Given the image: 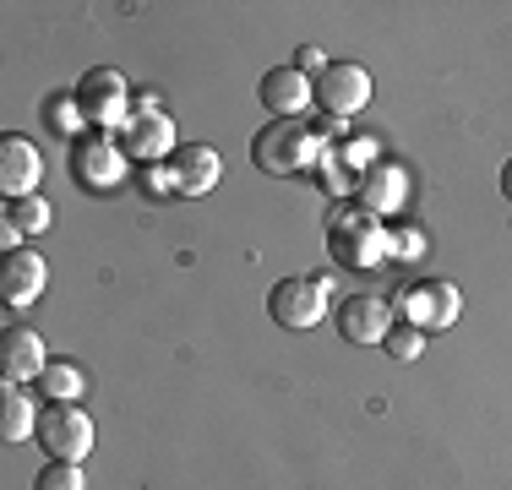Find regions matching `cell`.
Listing matches in <instances>:
<instances>
[{"label": "cell", "instance_id": "obj_1", "mask_svg": "<svg viewBox=\"0 0 512 490\" xmlns=\"http://www.w3.org/2000/svg\"><path fill=\"white\" fill-rule=\"evenodd\" d=\"M327 245H333V262L349 267V273L393 262V229H382V218L365 202H338L327 213Z\"/></svg>", "mask_w": 512, "mask_h": 490}, {"label": "cell", "instance_id": "obj_2", "mask_svg": "<svg viewBox=\"0 0 512 490\" xmlns=\"http://www.w3.org/2000/svg\"><path fill=\"white\" fill-rule=\"evenodd\" d=\"M322 153L327 147L316 137L311 120H267L251 137V164L273 180H289V175H300V169H311Z\"/></svg>", "mask_w": 512, "mask_h": 490}, {"label": "cell", "instance_id": "obj_3", "mask_svg": "<svg viewBox=\"0 0 512 490\" xmlns=\"http://www.w3.org/2000/svg\"><path fill=\"white\" fill-rule=\"evenodd\" d=\"M393 311H398V322H414L420 333H442V327L458 322L463 300L447 278H404L393 294Z\"/></svg>", "mask_w": 512, "mask_h": 490}, {"label": "cell", "instance_id": "obj_4", "mask_svg": "<svg viewBox=\"0 0 512 490\" xmlns=\"http://www.w3.org/2000/svg\"><path fill=\"white\" fill-rule=\"evenodd\" d=\"M327 289H333V273H311V278H278L273 294H267V316L289 333H306L327 316Z\"/></svg>", "mask_w": 512, "mask_h": 490}, {"label": "cell", "instance_id": "obj_5", "mask_svg": "<svg viewBox=\"0 0 512 490\" xmlns=\"http://www.w3.org/2000/svg\"><path fill=\"white\" fill-rule=\"evenodd\" d=\"M33 441H39L50 458H60V463H82L93 452V420H88V409H82V403H44Z\"/></svg>", "mask_w": 512, "mask_h": 490}, {"label": "cell", "instance_id": "obj_6", "mask_svg": "<svg viewBox=\"0 0 512 490\" xmlns=\"http://www.w3.org/2000/svg\"><path fill=\"white\" fill-rule=\"evenodd\" d=\"M77 98H82V115H88L99 131H120L131 120V109H137L131 82L120 77V71H109V66H93L88 77L77 82Z\"/></svg>", "mask_w": 512, "mask_h": 490}, {"label": "cell", "instance_id": "obj_7", "mask_svg": "<svg viewBox=\"0 0 512 490\" xmlns=\"http://www.w3.org/2000/svg\"><path fill=\"white\" fill-rule=\"evenodd\" d=\"M365 104H371V71L355 66V60H333L316 77V109L327 120H355Z\"/></svg>", "mask_w": 512, "mask_h": 490}, {"label": "cell", "instance_id": "obj_8", "mask_svg": "<svg viewBox=\"0 0 512 490\" xmlns=\"http://www.w3.org/2000/svg\"><path fill=\"white\" fill-rule=\"evenodd\" d=\"M333 322H338V338L344 343L371 349V343H387L398 311H393V300H382V294H349V300H338Z\"/></svg>", "mask_w": 512, "mask_h": 490}, {"label": "cell", "instance_id": "obj_9", "mask_svg": "<svg viewBox=\"0 0 512 490\" xmlns=\"http://www.w3.org/2000/svg\"><path fill=\"white\" fill-rule=\"evenodd\" d=\"M71 175H77V186H88V191H115L120 180H126V153H120L115 137L88 131L82 142H71Z\"/></svg>", "mask_w": 512, "mask_h": 490}, {"label": "cell", "instance_id": "obj_10", "mask_svg": "<svg viewBox=\"0 0 512 490\" xmlns=\"http://www.w3.org/2000/svg\"><path fill=\"white\" fill-rule=\"evenodd\" d=\"M120 153L126 158H142V164H158V158H175V120L164 115V109H131V120L120 126Z\"/></svg>", "mask_w": 512, "mask_h": 490}, {"label": "cell", "instance_id": "obj_11", "mask_svg": "<svg viewBox=\"0 0 512 490\" xmlns=\"http://www.w3.org/2000/svg\"><path fill=\"white\" fill-rule=\"evenodd\" d=\"M39 180H44V153L22 131H6L0 137V191H6V202L39 196Z\"/></svg>", "mask_w": 512, "mask_h": 490}, {"label": "cell", "instance_id": "obj_12", "mask_svg": "<svg viewBox=\"0 0 512 490\" xmlns=\"http://www.w3.org/2000/svg\"><path fill=\"white\" fill-rule=\"evenodd\" d=\"M44 365H50V349H44V338L33 333V327L11 322L6 333H0V382H11V387L39 382Z\"/></svg>", "mask_w": 512, "mask_h": 490}, {"label": "cell", "instance_id": "obj_13", "mask_svg": "<svg viewBox=\"0 0 512 490\" xmlns=\"http://www.w3.org/2000/svg\"><path fill=\"white\" fill-rule=\"evenodd\" d=\"M262 104L273 109V120H311V109H316V82L311 77H300L295 66H273V71H262Z\"/></svg>", "mask_w": 512, "mask_h": 490}, {"label": "cell", "instance_id": "obj_14", "mask_svg": "<svg viewBox=\"0 0 512 490\" xmlns=\"http://www.w3.org/2000/svg\"><path fill=\"white\" fill-rule=\"evenodd\" d=\"M44 284H50V267H44L39 251H6L0 256V300H6L11 311H28L44 294Z\"/></svg>", "mask_w": 512, "mask_h": 490}, {"label": "cell", "instance_id": "obj_15", "mask_svg": "<svg viewBox=\"0 0 512 490\" xmlns=\"http://www.w3.org/2000/svg\"><path fill=\"white\" fill-rule=\"evenodd\" d=\"M169 169H175V196H207L218 186V175H224V158L207 142H180Z\"/></svg>", "mask_w": 512, "mask_h": 490}, {"label": "cell", "instance_id": "obj_16", "mask_svg": "<svg viewBox=\"0 0 512 490\" xmlns=\"http://www.w3.org/2000/svg\"><path fill=\"white\" fill-rule=\"evenodd\" d=\"M39 414L44 409H33V392H22V387H0V441L6 447H17V441H28L33 431H39Z\"/></svg>", "mask_w": 512, "mask_h": 490}, {"label": "cell", "instance_id": "obj_17", "mask_svg": "<svg viewBox=\"0 0 512 490\" xmlns=\"http://www.w3.org/2000/svg\"><path fill=\"white\" fill-rule=\"evenodd\" d=\"M409 202V175L398 164H371L365 169V207H371L376 218L393 213V207Z\"/></svg>", "mask_w": 512, "mask_h": 490}, {"label": "cell", "instance_id": "obj_18", "mask_svg": "<svg viewBox=\"0 0 512 490\" xmlns=\"http://www.w3.org/2000/svg\"><path fill=\"white\" fill-rule=\"evenodd\" d=\"M88 115H82V98L77 93H50L44 98V131L50 137H66V142H82L88 137Z\"/></svg>", "mask_w": 512, "mask_h": 490}, {"label": "cell", "instance_id": "obj_19", "mask_svg": "<svg viewBox=\"0 0 512 490\" xmlns=\"http://www.w3.org/2000/svg\"><path fill=\"white\" fill-rule=\"evenodd\" d=\"M33 387H39L44 403H77L82 387H88V376L77 371V360H50V365H44V376H39Z\"/></svg>", "mask_w": 512, "mask_h": 490}, {"label": "cell", "instance_id": "obj_20", "mask_svg": "<svg viewBox=\"0 0 512 490\" xmlns=\"http://www.w3.org/2000/svg\"><path fill=\"white\" fill-rule=\"evenodd\" d=\"M55 224V207L50 196H17V202H6V229H17V235H44V229Z\"/></svg>", "mask_w": 512, "mask_h": 490}, {"label": "cell", "instance_id": "obj_21", "mask_svg": "<svg viewBox=\"0 0 512 490\" xmlns=\"http://www.w3.org/2000/svg\"><path fill=\"white\" fill-rule=\"evenodd\" d=\"M316 169H322V191H333V196H349V191H355V180H360V169H349L333 147L316 158Z\"/></svg>", "mask_w": 512, "mask_h": 490}, {"label": "cell", "instance_id": "obj_22", "mask_svg": "<svg viewBox=\"0 0 512 490\" xmlns=\"http://www.w3.org/2000/svg\"><path fill=\"white\" fill-rule=\"evenodd\" d=\"M33 490H88V480H82V463L50 458V463L39 469V480H33Z\"/></svg>", "mask_w": 512, "mask_h": 490}, {"label": "cell", "instance_id": "obj_23", "mask_svg": "<svg viewBox=\"0 0 512 490\" xmlns=\"http://www.w3.org/2000/svg\"><path fill=\"white\" fill-rule=\"evenodd\" d=\"M382 349L393 354V360H404V365H409V360H420V354H425V333H420L414 322H393V333H387Z\"/></svg>", "mask_w": 512, "mask_h": 490}, {"label": "cell", "instance_id": "obj_24", "mask_svg": "<svg viewBox=\"0 0 512 490\" xmlns=\"http://www.w3.org/2000/svg\"><path fill=\"white\" fill-rule=\"evenodd\" d=\"M333 153L344 158L349 169H360V175H365V169L376 164V153H382V147H376V137H349L344 147H333Z\"/></svg>", "mask_w": 512, "mask_h": 490}, {"label": "cell", "instance_id": "obj_25", "mask_svg": "<svg viewBox=\"0 0 512 490\" xmlns=\"http://www.w3.org/2000/svg\"><path fill=\"white\" fill-rule=\"evenodd\" d=\"M420 251H425V235H420V229H409V224H398L393 229V262H414Z\"/></svg>", "mask_w": 512, "mask_h": 490}, {"label": "cell", "instance_id": "obj_26", "mask_svg": "<svg viewBox=\"0 0 512 490\" xmlns=\"http://www.w3.org/2000/svg\"><path fill=\"white\" fill-rule=\"evenodd\" d=\"M289 66H295L300 77H311V82H316V77H322L327 66H333V60H322V49H316V44H300V49H295V60H289Z\"/></svg>", "mask_w": 512, "mask_h": 490}, {"label": "cell", "instance_id": "obj_27", "mask_svg": "<svg viewBox=\"0 0 512 490\" xmlns=\"http://www.w3.org/2000/svg\"><path fill=\"white\" fill-rule=\"evenodd\" d=\"M142 180H148V196H169V191H175V169H169V164H148V175H142Z\"/></svg>", "mask_w": 512, "mask_h": 490}, {"label": "cell", "instance_id": "obj_28", "mask_svg": "<svg viewBox=\"0 0 512 490\" xmlns=\"http://www.w3.org/2000/svg\"><path fill=\"white\" fill-rule=\"evenodd\" d=\"M502 196H507V202H512V158H507V164H502Z\"/></svg>", "mask_w": 512, "mask_h": 490}]
</instances>
